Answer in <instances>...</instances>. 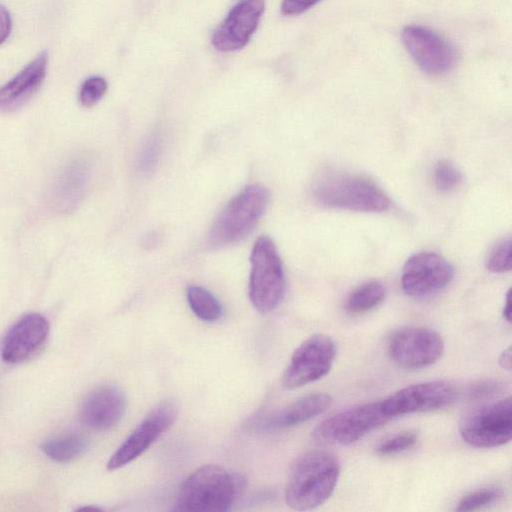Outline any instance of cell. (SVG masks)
Listing matches in <instances>:
<instances>
[{
	"label": "cell",
	"mask_w": 512,
	"mask_h": 512,
	"mask_svg": "<svg viewBox=\"0 0 512 512\" xmlns=\"http://www.w3.org/2000/svg\"><path fill=\"white\" fill-rule=\"evenodd\" d=\"M12 22L8 10L0 4V44H2L11 32Z\"/></svg>",
	"instance_id": "obj_31"
},
{
	"label": "cell",
	"mask_w": 512,
	"mask_h": 512,
	"mask_svg": "<svg viewBox=\"0 0 512 512\" xmlns=\"http://www.w3.org/2000/svg\"><path fill=\"white\" fill-rule=\"evenodd\" d=\"M460 435L470 446L495 448L508 443L512 434V404L508 396L482 406L465 416Z\"/></svg>",
	"instance_id": "obj_7"
},
{
	"label": "cell",
	"mask_w": 512,
	"mask_h": 512,
	"mask_svg": "<svg viewBox=\"0 0 512 512\" xmlns=\"http://www.w3.org/2000/svg\"><path fill=\"white\" fill-rule=\"evenodd\" d=\"M454 269L440 254L420 252L405 263L401 286L413 298H426L443 290L452 280Z\"/></svg>",
	"instance_id": "obj_11"
},
{
	"label": "cell",
	"mask_w": 512,
	"mask_h": 512,
	"mask_svg": "<svg viewBox=\"0 0 512 512\" xmlns=\"http://www.w3.org/2000/svg\"><path fill=\"white\" fill-rule=\"evenodd\" d=\"M512 359V349L511 346H508L499 357V365L506 370L511 369V361Z\"/></svg>",
	"instance_id": "obj_32"
},
{
	"label": "cell",
	"mask_w": 512,
	"mask_h": 512,
	"mask_svg": "<svg viewBox=\"0 0 512 512\" xmlns=\"http://www.w3.org/2000/svg\"><path fill=\"white\" fill-rule=\"evenodd\" d=\"M162 140L158 131H153L143 143L137 158V169L147 176L155 170L161 153Z\"/></svg>",
	"instance_id": "obj_23"
},
{
	"label": "cell",
	"mask_w": 512,
	"mask_h": 512,
	"mask_svg": "<svg viewBox=\"0 0 512 512\" xmlns=\"http://www.w3.org/2000/svg\"><path fill=\"white\" fill-rule=\"evenodd\" d=\"M107 90V82L101 76H92L86 79L79 91V101L84 107L97 104Z\"/></svg>",
	"instance_id": "obj_27"
},
{
	"label": "cell",
	"mask_w": 512,
	"mask_h": 512,
	"mask_svg": "<svg viewBox=\"0 0 512 512\" xmlns=\"http://www.w3.org/2000/svg\"><path fill=\"white\" fill-rule=\"evenodd\" d=\"M388 352L391 359L402 368H422L441 358L444 341L440 334L431 329L405 328L392 335Z\"/></svg>",
	"instance_id": "obj_12"
},
{
	"label": "cell",
	"mask_w": 512,
	"mask_h": 512,
	"mask_svg": "<svg viewBox=\"0 0 512 512\" xmlns=\"http://www.w3.org/2000/svg\"><path fill=\"white\" fill-rule=\"evenodd\" d=\"M402 42L416 64L427 74L439 76L456 63L454 47L433 30L410 25L401 34Z\"/></svg>",
	"instance_id": "obj_13"
},
{
	"label": "cell",
	"mask_w": 512,
	"mask_h": 512,
	"mask_svg": "<svg viewBox=\"0 0 512 512\" xmlns=\"http://www.w3.org/2000/svg\"><path fill=\"white\" fill-rule=\"evenodd\" d=\"M86 446L84 436L76 432H67L46 440L41 449L53 461L67 463L79 457Z\"/></svg>",
	"instance_id": "obj_20"
},
{
	"label": "cell",
	"mask_w": 512,
	"mask_h": 512,
	"mask_svg": "<svg viewBox=\"0 0 512 512\" xmlns=\"http://www.w3.org/2000/svg\"><path fill=\"white\" fill-rule=\"evenodd\" d=\"M389 420L382 401L364 403L323 420L314 428L312 439L320 445H348Z\"/></svg>",
	"instance_id": "obj_6"
},
{
	"label": "cell",
	"mask_w": 512,
	"mask_h": 512,
	"mask_svg": "<svg viewBox=\"0 0 512 512\" xmlns=\"http://www.w3.org/2000/svg\"><path fill=\"white\" fill-rule=\"evenodd\" d=\"M336 356L333 339L322 333L313 334L293 352L282 375L286 389H296L324 377L332 368Z\"/></svg>",
	"instance_id": "obj_8"
},
{
	"label": "cell",
	"mask_w": 512,
	"mask_h": 512,
	"mask_svg": "<svg viewBox=\"0 0 512 512\" xmlns=\"http://www.w3.org/2000/svg\"><path fill=\"white\" fill-rule=\"evenodd\" d=\"M49 322L41 314L30 313L15 322L1 343V358L15 364L31 358L46 342Z\"/></svg>",
	"instance_id": "obj_15"
},
{
	"label": "cell",
	"mask_w": 512,
	"mask_h": 512,
	"mask_svg": "<svg viewBox=\"0 0 512 512\" xmlns=\"http://www.w3.org/2000/svg\"><path fill=\"white\" fill-rule=\"evenodd\" d=\"M265 9V0H239L215 30L212 44L218 51L243 48L256 31Z\"/></svg>",
	"instance_id": "obj_14"
},
{
	"label": "cell",
	"mask_w": 512,
	"mask_h": 512,
	"mask_svg": "<svg viewBox=\"0 0 512 512\" xmlns=\"http://www.w3.org/2000/svg\"><path fill=\"white\" fill-rule=\"evenodd\" d=\"M433 178L435 187L443 193L454 191L462 181L461 172L448 160H441L435 165Z\"/></svg>",
	"instance_id": "obj_25"
},
{
	"label": "cell",
	"mask_w": 512,
	"mask_h": 512,
	"mask_svg": "<svg viewBox=\"0 0 512 512\" xmlns=\"http://www.w3.org/2000/svg\"><path fill=\"white\" fill-rule=\"evenodd\" d=\"M186 296L190 309L202 321L214 322L221 317V304L207 289L191 285L187 288Z\"/></svg>",
	"instance_id": "obj_22"
},
{
	"label": "cell",
	"mask_w": 512,
	"mask_h": 512,
	"mask_svg": "<svg viewBox=\"0 0 512 512\" xmlns=\"http://www.w3.org/2000/svg\"><path fill=\"white\" fill-rule=\"evenodd\" d=\"M320 0H283L281 12L287 16L301 14L316 5Z\"/></svg>",
	"instance_id": "obj_30"
},
{
	"label": "cell",
	"mask_w": 512,
	"mask_h": 512,
	"mask_svg": "<svg viewBox=\"0 0 512 512\" xmlns=\"http://www.w3.org/2000/svg\"><path fill=\"white\" fill-rule=\"evenodd\" d=\"M503 317L506 321L511 322V303H510V290H508L503 307Z\"/></svg>",
	"instance_id": "obj_33"
},
{
	"label": "cell",
	"mask_w": 512,
	"mask_h": 512,
	"mask_svg": "<svg viewBox=\"0 0 512 512\" xmlns=\"http://www.w3.org/2000/svg\"><path fill=\"white\" fill-rule=\"evenodd\" d=\"M340 462L331 452L311 450L293 463L286 489V504L305 511L323 504L334 492L340 476Z\"/></svg>",
	"instance_id": "obj_1"
},
{
	"label": "cell",
	"mask_w": 512,
	"mask_h": 512,
	"mask_svg": "<svg viewBox=\"0 0 512 512\" xmlns=\"http://www.w3.org/2000/svg\"><path fill=\"white\" fill-rule=\"evenodd\" d=\"M47 66L48 54L42 52L1 86L0 113L12 112L29 101L41 87L46 77Z\"/></svg>",
	"instance_id": "obj_17"
},
{
	"label": "cell",
	"mask_w": 512,
	"mask_h": 512,
	"mask_svg": "<svg viewBox=\"0 0 512 512\" xmlns=\"http://www.w3.org/2000/svg\"><path fill=\"white\" fill-rule=\"evenodd\" d=\"M313 196L327 208L381 213L391 205L388 196L371 180L337 171L322 173L315 181Z\"/></svg>",
	"instance_id": "obj_3"
},
{
	"label": "cell",
	"mask_w": 512,
	"mask_h": 512,
	"mask_svg": "<svg viewBox=\"0 0 512 512\" xmlns=\"http://www.w3.org/2000/svg\"><path fill=\"white\" fill-rule=\"evenodd\" d=\"M243 487L242 479L218 465H203L181 484L175 510L224 512L231 508Z\"/></svg>",
	"instance_id": "obj_2"
},
{
	"label": "cell",
	"mask_w": 512,
	"mask_h": 512,
	"mask_svg": "<svg viewBox=\"0 0 512 512\" xmlns=\"http://www.w3.org/2000/svg\"><path fill=\"white\" fill-rule=\"evenodd\" d=\"M250 261L249 299L258 312L268 313L281 303L285 294L283 266L274 242L267 236L259 237Z\"/></svg>",
	"instance_id": "obj_5"
},
{
	"label": "cell",
	"mask_w": 512,
	"mask_h": 512,
	"mask_svg": "<svg viewBox=\"0 0 512 512\" xmlns=\"http://www.w3.org/2000/svg\"><path fill=\"white\" fill-rule=\"evenodd\" d=\"M417 441V434L414 432H405L393 435L382 441L376 448V452L381 456H390L410 449Z\"/></svg>",
	"instance_id": "obj_28"
},
{
	"label": "cell",
	"mask_w": 512,
	"mask_h": 512,
	"mask_svg": "<svg viewBox=\"0 0 512 512\" xmlns=\"http://www.w3.org/2000/svg\"><path fill=\"white\" fill-rule=\"evenodd\" d=\"M90 174L86 158L70 160L59 171L51 191V205L60 213L73 211L83 198Z\"/></svg>",
	"instance_id": "obj_18"
},
{
	"label": "cell",
	"mask_w": 512,
	"mask_h": 512,
	"mask_svg": "<svg viewBox=\"0 0 512 512\" xmlns=\"http://www.w3.org/2000/svg\"><path fill=\"white\" fill-rule=\"evenodd\" d=\"M461 396V390L446 381L409 385L381 400L387 416L393 417L429 412L450 406Z\"/></svg>",
	"instance_id": "obj_10"
},
{
	"label": "cell",
	"mask_w": 512,
	"mask_h": 512,
	"mask_svg": "<svg viewBox=\"0 0 512 512\" xmlns=\"http://www.w3.org/2000/svg\"><path fill=\"white\" fill-rule=\"evenodd\" d=\"M269 192L260 184H251L234 196L212 224L208 243L221 248L239 242L257 225L268 205Z\"/></svg>",
	"instance_id": "obj_4"
},
{
	"label": "cell",
	"mask_w": 512,
	"mask_h": 512,
	"mask_svg": "<svg viewBox=\"0 0 512 512\" xmlns=\"http://www.w3.org/2000/svg\"><path fill=\"white\" fill-rule=\"evenodd\" d=\"M177 416L175 400L165 399L157 404L111 455L107 469L117 470L141 456L173 425Z\"/></svg>",
	"instance_id": "obj_9"
},
{
	"label": "cell",
	"mask_w": 512,
	"mask_h": 512,
	"mask_svg": "<svg viewBox=\"0 0 512 512\" xmlns=\"http://www.w3.org/2000/svg\"><path fill=\"white\" fill-rule=\"evenodd\" d=\"M331 402V396L326 393L303 396L272 414L265 425L271 429H282L301 424L324 412Z\"/></svg>",
	"instance_id": "obj_19"
},
{
	"label": "cell",
	"mask_w": 512,
	"mask_h": 512,
	"mask_svg": "<svg viewBox=\"0 0 512 512\" xmlns=\"http://www.w3.org/2000/svg\"><path fill=\"white\" fill-rule=\"evenodd\" d=\"M503 496V492L497 487H484L467 493L463 496L457 507V511H475L496 502Z\"/></svg>",
	"instance_id": "obj_24"
},
{
	"label": "cell",
	"mask_w": 512,
	"mask_h": 512,
	"mask_svg": "<svg viewBox=\"0 0 512 512\" xmlns=\"http://www.w3.org/2000/svg\"><path fill=\"white\" fill-rule=\"evenodd\" d=\"M512 266V241L505 238L499 241L489 252L486 268L492 273H506Z\"/></svg>",
	"instance_id": "obj_26"
},
{
	"label": "cell",
	"mask_w": 512,
	"mask_h": 512,
	"mask_svg": "<svg viewBox=\"0 0 512 512\" xmlns=\"http://www.w3.org/2000/svg\"><path fill=\"white\" fill-rule=\"evenodd\" d=\"M385 298V288L378 281H369L354 289L346 299L349 314H361L377 307Z\"/></svg>",
	"instance_id": "obj_21"
},
{
	"label": "cell",
	"mask_w": 512,
	"mask_h": 512,
	"mask_svg": "<svg viewBox=\"0 0 512 512\" xmlns=\"http://www.w3.org/2000/svg\"><path fill=\"white\" fill-rule=\"evenodd\" d=\"M501 384L494 381H480L477 383L470 384L465 394L470 399L483 398L486 396H490L500 391Z\"/></svg>",
	"instance_id": "obj_29"
},
{
	"label": "cell",
	"mask_w": 512,
	"mask_h": 512,
	"mask_svg": "<svg viewBox=\"0 0 512 512\" xmlns=\"http://www.w3.org/2000/svg\"><path fill=\"white\" fill-rule=\"evenodd\" d=\"M126 408L123 391L115 385L105 384L92 390L84 399L80 417L94 430H108L119 423Z\"/></svg>",
	"instance_id": "obj_16"
}]
</instances>
